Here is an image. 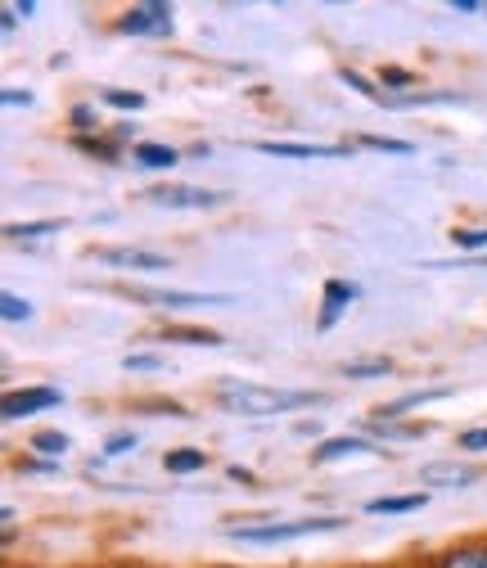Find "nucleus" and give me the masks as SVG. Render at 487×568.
Segmentation results:
<instances>
[{
    "label": "nucleus",
    "mask_w": 487,
    "mask_h": 568,
    "mask_svg": "<svg viewBox=\"0 0 487 568\" xmlns=\"http://www.w3.org/2000/svg\"><path fill=\"white\" fill-rule=\"evenodd\" d=\"M217 402L231 410V415H285V410H298V406H312V402H325L321 393H303V388H266V384H222L217 388Z\"/></svg>",
    "instance_id": "1"
},
{
    "label": "nucleus",
    "mask_w": 487,
    "mask_h": 568,
    "mask_svg": "<svg viewBox=\"0 0 487 568\" xmlns=\"http://www.w3.org/2000/svg\"><path fill=\"white\" fill-rule=\"evenodd\" d=\"M343 528V519H294V524H262V528H235V541L248 546H275V541H298V537H316V532H334Z\"/></svg>",
    "instance_id": "2"
},
{
    "label": "nucleus",
    "mask_w": 487,
    "mask_h": 568,
    "mask_svg": "<svg viewBox=\"0 0 487 568\" xmlns=\"http://www.w3.org/2000/svg\"><path fill=\"white\" fill-rule=\"evenodd\" d=\"M126 37H168L172 32V6H135L118 23Z\"/></svg>",
    "instance_id": "3"
},
{
    "label": "nucleus",
    "mask_w": 487,
    "mask_h": 568,
    "mask_svg": "<svg viewBox=\"0 0 487 568\" xmlns=\"http://www.w3.org/2000/svg\"><path fill=\"white\" fill-rule=\"evenodd\" d=\"M145 199L159 203V207H217V203H222V194L199 190V185H159V190H150Z\"/></svg>",
    "instance_id": "4"
},
{
    "label": "nucleus",
    "mask_w": 487,
    "mask_h": 568,
    "mask_svg": "<svg viewBox=\"0 0 487 568\" xmlns=\"http://www.w3.org/2000/svg\"><path fill=\"white\" fill-rule=\"evenodd\" d=\"M63 402V393L59 388H23V393H6V419H23V415H37V410H50V406H59Z\"/></svg>",
    "instance_id": "5"
},
{
    "label": "nucleus",
    "mask_w": 487,
    "mask_h": 568,
    "mask_svg": "<svg viewBox=\"0 0 487 568\" xmlns=\"http://www.w3.org/2000/svg\"><path fill=\"white\" fill-rule=\"evenodd\" d=\"M420 483L425 487H474L478 483V469L474 465H456V460H434V465H425L420 469Z\"/></svg>",
    "instance_id": "6"
},
{
    "label": "nucleus",
    "mask_w": 487,
    "mask_h": 568,
    "mask_svg": "<svg viewBox=\"0 0 487 568\" xmlns=\"http://www.w3.org/2000/svg\"><path fill=\"white\" fill-rule=\"evenodd\" d=\"M257 150L275 159H343L347 154L343 145H294V140H262Z\"/></svg>",
    "instance_id": "7"
},
{
    "label": "nucleus",
    "mask_w": 487,
    "mask_h": 568,
    "mask_svg": "<svg viewBox=\"0 0 487 568\" xmlns=\"http://www.w3.org/2000/svg\"><path fill=\"white\" fill-rule=\"evenodd\" d=\"M141 303H163V307H213V303H231L222 294H185V290H135Z\"/></svg>",
    "instance_id": "8"
},
{
    "label": "nucleus",
    "mask_w": 487,
    "mask_h": 568,
    "mask_svg": "<svg viewBox=\"0 0 487 568\" xmlns=\"http://www.w3.org/2000/svg\"><path fill=\"white\" fill-rule=\"evenodd\" d=\"M109 266H131V271H168L163 253H145V248H104L100 253Z\"/></svg>",
    "instance_id": "9"
},
{
    "label": "nucleus",
    "mask_w": 487,
    "mask_h": 568,
    "mask_svg": "<svg viewBox=\"0 0 487 568\" xmlns=\"http://www.w3.org/2000/svg\"><path fill=\"white\" fill-rule=\"evenodd\" d=\"M357 298V284H347V280H329L325 284V312H321V329H329L343 312H347V303Z\"/></svg>",
    "instance_id": "10"
},
{
    "label": "nucleus",
    "mask_w": 487,
    "mask_h": 568,
    "mask_svg": "<svg viewBox=\"0 0 487 568\" xmlns=\"http://www.w3.org/2000/svg\"><path fill=\"white\" fill-rule=\"evenodd\" d=\"M443 397H452V388H420V393H402L397 402H388V406L379 410V419H397L402 410H415V406H429V402H443Z\"/></svg>",
    "instance_id": "11"
},
{
    "label": "nucleus",
    "mask_w": 487,
    "mask_h": 568,
    "mask_svg": "<svg viewBox=\"0 0 487 568\" xmlns=\"http://www.w3.org/2000/svg\"><path fill=\"white\" fill-rule=\"evenodd\" d=\"M429 496L425 491H410V496H379V501H371L366 510L371 515H410V510H425Z\"/></svg>",
    "instance_id": "12"
},
{
    "label": "nucleus",
    "mask_w": 487,
    "mask_h": 568,
    "mask_svg": "<svg viewBox=\"0 0 487 568\" xmlns=\"http://www.w3.org/2000/svg\"><path fill=\"white\" fill-rule=\"evenodd\" d=\"M131 159L141 163V168H150V172H168V168H176V150L154 145V140H145V145H135V150H131Z\"/></svg>",
    "instance_id": "13"
},
{
    "label": "nucleus",
    "mask_w": 487,
    "mask_h": 568,
    "mask_svg": "<svg viewBox=\"0 0 487 568\" xmlns=\"http://www.w3.org/2000/svg\"><path fill=\"white\" fill-rule=\"evenodd\" d=\"M375 438H393V443H410V438H425L429 424H393V419H375L371 424Z\"/></svg>",
    "instance_id": "14"
},
{
    "label": "nucleus",
    "mask_w": 487,
    "mask_h": 568,
    "mask_svg": "<svg viewBox=\"0 0 487 568\" xmlns=\"http://www.w3.org/2000/svg\"><path fill=\"white\" fill-rule=\"evenodd\" d=\"M353 452H371L362 438H329V443H321L316 452H312V460L316 465H325V460H338V456H353Z\"/></svg>",
    "instance_id": "15"
},
{
    "label": "nucleus",
    "mask_w": 487,
    "mask_h": 568,
    "mask_svg": "<svg viewBox=\"0 0 487 568\" xmlns=\"http://www.w3.org/2000/svg\"><path fill=\"white\" fill-rule=\"evenodd\" d=\"M168 474H194V469H203L207 465V456L203 452H194V447H181V452H168Z\"/></svg>",
    "instance_id": "16"
},
{
    "label": "nucleus",
    "mask_w": 487,
    "mask_h": 568,
    "mask_svg": "<svg viewBox=\"0 0 487 568\" xmlns=\"http://www.w3.org/2000/svg\"><path fill=\"white\" fill-rule=\"evenodd\" d=\"M443 568H487V546H465L443 559Z\"/></svg>",
    "instance_id": "17"
},
{
    "label": "nucleus",
    "mask_w": 487,
    "mask_h": 568,
    "mask_svg": "<svg viewBox=\"0 0 487 568\" xmlns=\"http://www.w3.org/2000/svg\"><path fill=\"white\" fill-rule=\"evenodd\" d=\"M163 338H181L190 347H222V334H213V329H168Z\"/></svg>",
    "instance_id": "18"
},
{
    "label": "nucleus",
    "mask_w": 487,
    "mask_h": 568,
    "mask_svg": "<svg viewBox=\"0 0 487 568\" xmlns=\"http://www.w3.org/2000/svg\"><path fill=\"white\" fill-rule=\"evenodd\" d=\"M388 371H393V366H388L384 357H379V362H347V366H343L347 379H384Z\"/></svg>",
    "instance_id": "19"
},
{
    "label": "nucleus",
    "mask_w": 487,
    "mask_h": 568,
    "mask_svg": "<svg viewBox=\"0 0 487 568\" xmlns=\"http://www.w3.org/2000/svg\"><path fill=\"white\" fill-rule=\"evenodd\" d=\"M63 222H23V226H10L6 235L10 240H41V235H59Z\"/></svg>",
    "instance_id": "20"
},
{
    "label": "nucleus",
    "mask_w": 487,
    "mask_h": 568,
    "mask_svg": "<svg viewBox=\"0 0 487 568\" xmlns=\"http://www.w3.org/2000/svg\"><path fill=\"white\" fill-rule=\"evenodd\" d=\"M0 316H6V321H28L32 316V303L19 298V294H6V298H0Z\"/></svg>",
    "instance_id": "21"
},
{
    "label": "nucleus",
    "mask_w": 487,
    "mask_h": 568,
    "mask_svg": "<svg viewBox=\"0 0 487 568\" xmlns=\"http://www.w3.org/2000/svg\"><path fill=\"white\" fill-rule=\"evenodd\" d=\"M32 447H37V452H45V456H63V452H68V438H63V434H54V429H45V434H37V438H32Z\"/></svg>",
    "instance_id": "22"
},
{
    "label": "nucleus",
    "mask_w": 487,
    "mask_h": 568,
    "mask_svg": "<svg viewBox=\"0 0 487 568\" xmlns=\"http://www.w3.org/2000/svg\"><path fill=\"white\" fill-rule=\"evenodd\" d=\"M122 366H126V371H163L168 362L154 357V352H131V357H122Z\"/></svg>",
    "instance_id": "23"
},
{
    "label": "nucleus",
    "mask_w": 487,
    "mask_h": 568,
    "mask_svg": "<svg viewBox=\"0 0 487 568\" xmlns=\"http://www.w3.org/2000/svg\"><path fill=\"white\" fill-rule=\"evenodd\" d=\"M362 145H371V150H384V154H410V145H406V140H388V135H362Z\"/></svg>",
    "instance_id": "24"
},
{
    "label": "nucleus",
    "mask_w": 487,
    "mask_h": 568,
    "mask_svg": "<svg viewBox=\"0 0 487 568\" xmlns=\"http://www.w3.org/2000/svg\"><path fill=\"white\" fill-rule=\"evenodd\" d=\"M126 452H135V434L126 429V434H113L109 443H104V456L113 460V456H126Z\"/></svg>",
    "instance_id": "25"
},
{
    "label": "nucleus",
    "mask_w": 487,
    "mask_h": 568,
    "mask_svg": "<svg viewBox=\"0 0 487 568\" xmlns=\"http://www.w3.org/2000/svg\"><path fill=\"white\" fill-rule=\"evenodd\" d=\"M113 109H145V95H135V91H109L104 95Z\"/></svg>",
    "instance_id": "26"
},
{
    "label": "nucleus",
    "mask_w": 487,
    "mask_h": 568,
    "mask_svg": "<svg viewBox=\"0 0 487 568\" xmlns=\"http://www.w3.org/2000/svg\"><path fill=\"white\" fill-rule=\"evenodd\" d=\"M460 447L465 452H487V429H465L460 434Z\"/></svg>",
    "instance_id": "27"
},
{
    "label": "nucleus",
    "mask_w": 487,
    "mask_h": 568,
    "mask_svg": "<svg viewBox=\"0 0 487 568\" xmlns=\"http://www.w3.org/2000/svg\"><path fill=\"white\" fill-rule=\"evenodd\" d=\"M460 248H487V231H456L452 235Z\"/></svg>",
    "instance_id": "28"
},
{
    "label": "nucleus",
    "mask_w": 487,
    "mask_h": 568,
    "mask_svg": "<svg viewBox=\"0 0 487 568\" xmlns=\"http://www.w3.org/2000/svg\"><path fill=\"white\" fill-rule=\"evenodd\" d=\"M452 10H460V14H483L487 6H478V0H452Z\"/></svg>",
    "instance_id": "29"
},
{
    "label": "nucleus",
    "mask_w": 487,
    "mask_h": 568,
    "mask_svg": "<svg viewBox=\"0 0 487 568\" xmlns=\"http://www.w3.org/2000/svg\"><path fill=\"white\" fill-rule=\"evenodd\" d=\"M0 100H6V104H32V95H28V91H14V87L0 91Z\"/></svg>",
    "instance_id": "30"
},
{
    "label": "nucleus",
    "mask_w": 487,
    "mask_h": 568,
    "mask_svg": "<svg viewBox=\"0 0 487 568\" xmlns=\"http://www.w3.org/2000/svg\"><path fill=\"white\" fill-rule=\"evenodd\" d=\"M384 82H393V87H406L410 78H406V73H397V68H393V73H384Z\"/></svg>",
    "instance_id": "31"
},
{
    "label": "nucleus",
    "mask_w": 487,
    "mask_h": 568,
    "mask_svg": "<svg viewBox=\"0 0 487 568\" xmlns=\"http://www.w3.org/2000/svg\"><path fill=\"white\" fill-rule=\"evenodd\" d=\"M483 14H487V10H483Z\"/></svg>",
    "instance_id": "32"
}]
</instances>
